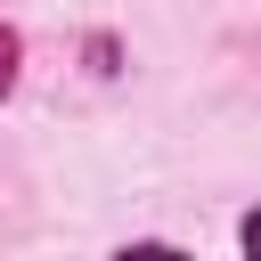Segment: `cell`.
Here are the masks:
<instances>
[{
  "label": "cell",
  "mask_w": 261,
  "mask_h": 261,
  "mask_svg": "<svg viewBox=\"0 0 261 261\" xmlns=\"http://www.w3.org/2000/svg\"><path fill=\"white\" fill-rule=\"evenodd\" d=\"M245 261H261V212L245 220Z\"/></svg>",
  "instance_id": "obj_3"
},
{
  "label": "cell",
  "mask_w": 261,
  "mask_h": 261,
  "mask_svg": "<svg viewBox=\"0 0 261 261\" xmlns=\"http://www.w3.org/2000/svg\"><path fill=\"white\" fill-rule=\"evenodd\" d=\"M8 90H16V33L0 24V98H8Z\"/></svg>",
  "instance_id": "obj_1"
},
{
  "label": "cell",
  "mask_w": 261,
  "mask_h": 261,
  "mask_svg": "<svg viewBox=\"0 0 261 261\" xmlns=\"http://www.w3.org/2000/svg\"><path fill=\"white\" fill-rule=\"evenodd\" d=\"M114 261H188V253H171V245H122Z\"/></svg>",
  "instance_id": "obj_2"
}]
</instances>
